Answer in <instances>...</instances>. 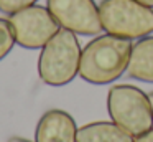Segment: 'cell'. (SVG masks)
Wrapping results in <instances>:
<instances>
[{"label":"cell","instance_id":"9c48e42d","mask_svg":"<svg viewBox=\"0 0 153 142\" xmlns=\"http://www.w3.org/2000/svg\"><path fill=\"white\" fill-rule=\"evenodd\" d=\"M77 142H135V137L114 121H96L77 129Z\"/></svg>","mask_w":153,"mask_h":142},{"label":"cell","instance_id":"4fadbf2b","mask_svg":"<svg viewBox=\"0 0 153 142\" xmlns=\"http://www.w3.org/2000/svg\"><path fill=\"white\" fill-rule=\"evenodd\" d=\"M8 142H33V140H28V139H25V137H18V135H15V137L8 139Z\"/></svg>","mask_w":153,"mask_h":142},{"label":"cell","instance_id":"8fae6325","mask_svg":"<svg viewBox=\"0 0 153 142\" xmlns=\"http://www.w3.org/2000/svg\"><path fill=\"white\" fill-rule=\"evenodd\" d=\"M38 0H0V12L12 15V13L18 12L22 8H27V7L35 5Z\"/></svg>","mask_w":153,"mask_h":142},{"label":"cell","instance_id":"277c9868","mask_svg":"<svg viewBox=\"0 0 153 142\" xmlns=\"http://www.w3.org/2000/svg\"><path fill=\"white\" fill-rule=\"evenodd\" d=\"M102 30L127 40L153 35V8L138 0H102L99 5Z\"/></svg>","mask_w":153,"mask_h":142},{"label":"cell","instance_id":"7c38bea8","mask_svg":"<svg viewBox=\"0 0 153 142\" xmlns=\"http://www.w3.org/2000/svg\"><path fill=\"white\" fill-rule=\"evenodd\" d=\"M135 142H153V127L150 129V131L143 132L142 135L135 137Z\"/></svg>","mask_w":153,"mask_h":142},{"label":"cell","instance_id":"ba28073f","mask_svg":"<svg viewBox=\"0 0 153 142\" xmlns=\"http://www.w3.org/2000/svg\"><path fill=\"white\" fill-rule=\"evenodd\" d=\"M127 76L142 83H153V35L132 45Z\"/></svg>","mask_w":153,"mask_h":142},{"label":"cell","instance_id":"5bb4252c","mask_svg":"<svg viewBox=\"0 0 153 142\" xmlns=\"http://www.w3.org/2000/svg\"><path fill=\"white\" fill-rule=\"evenodd\" d=\"M140 3H143V5H146V7H152L153 8V0H138Z\"/></svg>","mask_w":153,"mask_h":142},{"label":"cell","instance_id":"52a82bcc","mask_svg":"<svg viewBox=\"0 0 153 142\" xmlns=\"http://www.w3.org/2000/svg\"><path fill=\"white\" fill-rule=\"evenodd\" d=\"M77 124L69 112L50 109L40 117L35 142H77Z\"/></svg>","mask_w":153,"mask_h":142},{"label":"cell","instance_id":"7a4b0ae2","mask_svg":"<svg viewBox=\"0 0 153 142\" xmlns=\"http://www.w3.org/2000/svg\"><path fill=\"white\" fill-rule=\"evenodd\" d=\"M81 48L76 33L59 28L41 48L38 74L48 86H66L79 74Z\"/></svg>","mask_w":153,"mask_h":142},{"label":"cell","instance_id":"9a60e30c","mask_svg":"<svg viewBox=\"0 0 153 142\" xmlns=\"http://www.w3.org/2000/svg\"><path fill=\"white\" fill-rule=\"evenodd\" d=\"M148 98H150V104H152V111H153V91L148 94Z\"/></svg>","mask_w":153,"mask_h":142},{"label":"cell","instance_id":"5b68a950","mask_svg":"<svg viewBox=\"0 0 153 142\" xmlns=\"http://www.w3.org/2000/svg\"><path fill=\"white\" fill-rule=\"evenodd\" d=\"M8 22L13 30L15 43L27 50H41L61 28L48 7L38 3L8 15Z\"/></svg>","mask_w":153,"mask_h":142},{"label":"cell","instance_id":"3957f363","mask_svg":"<svg viewBox=\"0 0 153 142\" xmlns=\"http://www.w3.org/2000/svg\"><path fill=\"white\" fill-rule=\"evenodd\" d=\"M107 112L117 125L133 137L153 127V111L148 94L133 84H114L109 89Z\"/></svg>","mask_w":153,"mask_h":142},{"label":"cell","instance_id":"6da1fadb","mask_svg":"<svg viewBox=\"0 0 153 142\" xmlns=\"http://www.w3.org/2000/svg\"><path fill=\"white\" fill-rule=\"evenodd\" d=\"M132 40L115 35H99L81 51L79 76L89 84L104 86L117 81L127 73Z\"/></svg>","mask_w":153,"mask_h":142},{"label":"cell","instance_id":"8992f818","mask_svg":"<svg viewBox=\"0 0 153 142\" xmlns=\"http://www.w3.org/2000/svg\"><path fill=\"white\" fill-rule=\"evenodd\" d=\"M46 7L61 28L76 35H100L99 5L94 0H46Z\"/></svg>","mask_w":153,"mask_h":142},{"label":"cell","instance_id":"30bf717a","mask_svg":"<svg viewBox=\"0 0 153 142\" xmlns=\"http://www.w3.org/2000/svg\"><path fill=\"white\" fill-rule=\"evenodd\" d=\"M15 36L13 30L10 26V22L5 18H0V61L13 50Z\"/></svg>","mask_w":153,"mask_h":142}]
</instances>
